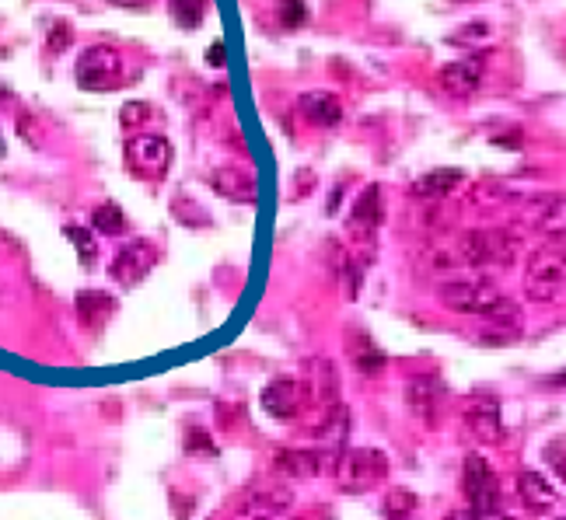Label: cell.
<instances>
[{"label":"cell","instance_id":"cell-22","mask_svg":"<svg viewBox=\"0 0 566 520\" xmlns=\"http://www.w3.org/2000/svg\"><path fill=\"white\" fill-rule=\"evenodd\" d=\"M420 514V500L409 489H392L385 496V520H416Z\"/></svg>","mask_w":566,"mask_h":520},{"label":"cell","instance_id":"cell-17","mask_svg":"<svg viewBox=\"0 0 566 520\" xmlns=\"http://www.w3.org/2000/svg\"><path fill=\"white\" fill-rule=\"evenodd\" d=\"M297 109H301V116L308 119V123L325 126V130L339 126V119H343V109H339L336 95H329V91H308V95H301Z\"/></svg>","mask_w":566,"mask_h":520},{"label":"cell","instance_id":"cell-12","mask_svg":"<svg viewBox=\"0 0 566 520\" xmlns=\"http://www.w3.org/2000/svg\"><path fill=\"white\" fill-rule=\"evenodd\" d=\"M465 426H469L472 437L483 440V444H500V440L507 437L497 398H472L469 409H465Z\"/></svg>","mask_w":566,"mask_h":520},{"label":"cell","instance_id":"cell-2","mask_svg":"<svg viewBox=\"0 0 566 520\" xmlns=\"http://www.w3.org/2000/svg\"><path fill=\"white\" fill-rule=\"evenodd\" d=\"M521 252V238L511 231H465L455 238L448 252V266L486 273V269H507Z\"/></svg>","mask_w":566,"mask_h":520},{"label":"cell","instance_id":"cell-3","mask_svg":"<svg viewBox=\"0 0 566 520\" xmlns=\"http://www.w3.org/2000/svg\"><path fill=\"white\" fill-rule=\"evenodd\" d=\"M566 290V245L546 241L525 262V294L535 304H553Z\"/></svg>","mask_w":566,"mask_h":520},{"label":"cell","instance_id":"cell-32","mask_svg":"<svg viewBox=\"0 0 566 520\" xmlns=\"http://www.w3.org/2000/svg\"><path fill=\"white\" fill-rule=\"evenodd\" d=\"M444 520H479V514H476V510H451Z\"/></svg>","mask_w":566,"mask_h":520},{"label":"cell","instance_id":"cell-33","mask_svg":"<svg viewBox=\"0 0 566 520\" xmlns=\"http://www.w3.org/2000/svg\"><path fill=\"white\" fill-rule=\"evenodd\" d=\"M479 520H514L511 514H500V510H493V514H479Z\"/></svg>","mask_w":566,"mask_h":520},{"label":"cell","instance_id":"cell-8","mask_svg":"<svg viewBox=\"0 0 566 520\" xmlns=\"http://www.w3.org/2000/svg\"><path fill=\"white\" fill-rule=\"evenodd\" d=\"M294 507V489L290 486H256L242 496L235 507L238 520H277Z\"/></svg>","mask_w":566,"mask_h":520},{"label":"cell","instance_id":"cell-30","mask_svg":"<svg viewBox=\"0 0 566 520\" xmlns=\"http://www.w3.org/2000/svg\"><path fill=\"white\" fill-rule=\"evenodd\" d=\"M109 4L126 7V11H147V7H151L154 0H109Z\"/></svg>","mask_w":566,"mask_h":520},{"label":"cell","instance_id":"cell-27","mask_svg":"<svg viewBox=\"0 0 566 520\" xmlns=\"http://www.w3.org/2000/svg\"><path fill=\"white\" fill-rule=\"evenodd\" d=\"M67 234L70 241H74V248H77V255H81V262L84 266H91V259H95V238H91V231H84V227H67Z\"/></svg>","mask_w":566,"mask_h":520},{"label":"cell","instance_id":"cell-4","mask_svg":"<svg viewBox=\"0 0 566 520\" xmlns=\"http://www.w3.org/2000/svg\"><path fill=\"white\" fill-rule=\"evenodd\" d=\"M74 77L84 91H112L123 84V56L112 46H91L77 56Z\"/></svg>","mask_w":566,"mask_h":520},{"label":"cell","instance_id":"cell-31","mask_svg":"<svg viewBox=\"0 0 566 520\" xmlns=\"http://www.w3.org/2000/svg\"><path fill=\"white\" fill-rule=\"evenodd\" d=\"M207 60L214 63V67H221V63H224V46H221V42H214V46H210Z\"/></svg>","mask_w":566,"mask_h":520},{"label":"cell","instance_id":"cell-37","mask_svg":"<svg viewBox=\"0 0 566 520\" xmlns=\"http://www.w3.org/2000/svg\"><path fill=\"white\" fill-rule=\"evenodd\" d=\"M455 4H472V0H455Z\"/></svg>","mask_w":566,"mask_h":520},{"label":"cell","instance_id":"cell-14","mask_svg":"<svg viewBox=\"0 0 566 520\" xmlns=\"http://www.w3.org/2000/svg\"><path fill=\"white\" fill-rule=\"evenodd\" d=\"M483 84V60H458V63H444L441 70V88L455 98H469L479 91Z\"/></svg>","mask_w":566,"mask_h":520},{"label":"cell","instance_id":"cell-26","mask_svg":"<svg viewBox=\"0 0 566 520\" xmlns=\"http://www.w3.org/2000/svg\"><path fill=\"white\" fill-rule=\"evenodd\" d=\"M277 18L283 28H301L304 21H308V4H304V0H280Z\"/></svg>","mask_w":566,"mask_h":520},{"label":"cell","instance_id":"cell-13","mask_svg":"<svg viewBox=\"0 0 566 520\" xmlns=\"http://www.w3.org/2000/svg\"><path fill=\"white\" fill-rule=\"evenodd\" d=\"M406 405L420 423L434 426L441 419V405H444V388L437 377H416L406 388Z\"/></svg>","mask_w":566,"mask_h":520},{"label":"cell","instance_id":"cell-9","mask_svg":"<svg viewBox=\"0 0 566 520\" xmlns=\"http://www.w3.org/2000/svg\"><path fill=\"white\" fill-rule=\"evenodd\" d=\"M465 496H469L476 514H493L500 507L497 475H493V468L479 454H469V461H465Z\"/></svg>","mask_w":566,"mask_h":520},{"label":"cell","instance_id":"cell-38","mask_svg":"<svg viewBox=\"0 0 566 520\" xmlns=\"http://www.w3.org/2000/svg\"><path fill=\"white\" fill-rule=\"evenodd\" d=\"M4 95H7V91H4V88H0V98H4Z\"/></svg>","mask_w":566,"mask_h":520},{"label":"cell","instance_id":"cell-5","mask_svg":"<svg viewBox=\"0 0 566 520\" xmlns=\"http://www.w3.org/2000/svg\"><path fill=\"white\" fill-rule=\"evenodd\" d=\"M521 224L546 241L566 245V192H539L521 210Z\"/></svg>","mask_w":566,"mask_h":520},{"label":"cell","instance_id":"cell-6","mask_svg":"<svg viewBox=\"0 0 566 520\" xmlns=\"http://www.w3.org/2000/svg\"><path fill=\"white\" fill-rule=\"evenodd\" d=\"M336 475L343 479L346 493H367L371 486L388 479V458L374 447H357V451L343 454Z\"/></svg>","mask_w":566,"mask_h":520},{"label":"cell","instance_id":"cell-16","mask_svg":"<svg viewBox=\"0 0 566 520\" xmlns=\"http://www.w3.org/2000/svg\"><path fill=\"white\" fill-rule=\"evenodd\" d=\"M210 185H214V192H221L224 199H231V203H256L259 199L256 178L249 172H238V168H217V172L210 175Z\"/></svg>","mask_w":566,"mask_h":520},{"label":"cell","instance_id":"cell-11","mask_svg":"<svg viewBox=\"0 0 566 520\" xmlns=\"http://www.w3.org/2000/svg\"><path fill=\"white\" fill-rule=\"evenodd\" d=\"M154 259H158V252H154L151 241H130V245H123L116 252V259H112L109 266V276L119 287H137L154 269Z\"/></svg>","mask_w":566,"mask_h":520},{"label":"cell","instance_id":"cell-36","mask_svg":"<svg viewBox=\"0 0 566 520\" xmlns=\"http://www.w3.org/2000/svg\"><path fill=\"white\" fill-rule=\"evenodd\" d=\"M0 158H4V137H0Z\"/></svg>","mask_w":566,"mask_h":520},{"label":"cell","instance_id":"cell-24","mask_svg":"<svg viewBox=\"0 0 566 520\" xmlns=\"http://www.w3.org/2000/svg\"><path fill=\"white\" fill-rule=\"evenodd\" d=\"M91 227H95L98 234H123L126 217L116 203H102V206H95V213H91Z\"/></svg>","mask_w":566,"mask_h":520},{"label":"cell","instance_id":"cell-23","mask_svg":"<svg viewBox=\"0 0 566 520\" xmlns=\"http://www.w3.org/2000/svg\"><path fill=\"white\" fill-rule=\"evenodd\" d=\"M207 4L210 0H168L175 25H182V28H200L203 18H207Z\"/></svg>","mask_w":566,"mask_h":520},{"label":"cell","instance_id":"cell-15","mask_svg":"<svg viewBox=\"0 0 566 520\" xmlns=\"http://www.w3.org/2000/svg\"><path fill=\"white\" fill-rule=\"evenodd\" d=\"M277 472H283L287 479H315V475H329V461L322 451H280L277 454Z\"/></svg>","mask_w":566,"mask_h":520},{"label":"cell","instance_id":"cell-19","mask_svg":"<svg viewBox=\"0 0 566 520\" xmlns=\"http://www.w3.org/2000/svg\"><path fill=\"white\" fill-rule=\"evenodd\" d=\"M518 493H521V500H525V507L535 510V514H546V510L556 507V489L549 486V479L539 472H521Z\"/></svg>","mask_w":566,"mask_h":520},{"label":"cell","instance_id":"cell-28","mask_svg":"<svg viewBox=\"0 0 566 520\" xmlns=\"http://www.w3.org/2000/svg\"><path fill=\"white\" fill-rule=\"evenodd\" d=\"M147 116H151V105H144V102H130V105H123V112H119L123 126H137V119H147Z\"/></svg>","mask_w":566,"mask_h":520},{"label":"cell","instance_id":"cell-29","mask_svg":"<svg viewBox=\"0 0 566 520\" xmlns=\"http://www.w3.org/2000/svg\"><path fill=\"white\" fill-rule=\"evenodd\" d=\"M70 42V28L67 25H53V35H49V53H60Z\"/></svg>","mask_w":566,"mask_h":520},{"label":"cell","instance_id":"cell-25","mask_svg":"<svg viewBox=\"0 0 566 520\" xmlns=\"http://www.w3.org/2000/svg\"><path fill=\"white\" fill-rule=\"evenodd\" d=\"M318 395H322V402L329 405V412L339 409V381H336V367H332V360H318Z\"/></svg>","mask_w":566,"mask_h":520},{"label":"cell","instance_id":"cell-7","mask_svg":"<svg viewBox=\"0 0 566 520\" xmlns=\"http://www.w3.org/2000/svg\"><path fill=\"white\" fill-rule=\"evenodd\" d=\"M126 168H130L137 178H165L168 165H172V144L158 133H140V137L126 140Z\"/></svg>","mask_w":566,"mask_h":520},{"label":"cell","instance_id":"cell-10","mask_svg":"<svg viewBox=\"0 0 566 520\" xmlns=\"http://www.w3.org/2000/svg\"><path fill=\"white\" fill-rule=\"evenodd\" d=\"M311 405V391L304 381H290V377H283V381H273L263 388V409L270 412L273 419H297L304 409Z\"/></svg>","mask_w":566,"mask_h":520},{"label":"cell","instance_id":"cell-1","mask_svg":"<svg viewBox=\"0 0 566 520\" xmlns=\"http://www.w3.org/2000/svg\"><path fill=\"white\" fill-rule=\"evenodd\" d=\"M437 301L455 315L483 318L490 325H504V329H518L521 308L507 294H500L490 280H451L437 290Z\"/></svg>","mask_w":566,"mask_h":520},{"label":"cell","instance_id":"cell-21","mask_svg":"<svg viewBox=\"0 0 566 520\" xmlns=\"http://www.w3.org/2000/svg\"><path fill=\"white\" fill-rule=\"evenodd\" d=\"M112 311H116V301H112V297H105V294H98V290H84V294L77 297V315L84 318V325H88V329L102 325Z\"/></svg>","mask_w":566,"mask_h":520},{"label":"cell","instance_id":"cell-34","mask_svg":"<svg viewBox=\"0 0 566 520\" xmlns=\"http://www.w3.org/2000/svg\"><path fill=\"white\" fill-rule=\"evenodd\" d=\"M553 384H566V370H560V374L553 377Z\"/></svg>","mask_w":566,"mask_h":520},{"label":"cell","instance_id":"cell-35","mask_svg":"<svg viewBox=\"0 0 566 520\" xmlns=\"http://www.w3.org/2000/svg\"><path fill=\"white\" fill-rule=\"evenodd\" d=\"M560 475H563V482H566V461H560Z\"/></svg>","mask_w":566,"mask_h":520},{"label":"cell","instance_id":"cell-18","mask_svg":"<svg viewBox=\"0 0 566 520\" xmlns=\"http://www.w3.org/2000/svg\"><path fill=\"white\" fill-rule=\"evenodd\" d=\"M462 178L465 175L458 172V168H434V172L416 178V182L409 185V192H413L416 199H444L462 185Z\"/></svg>","mask_w":566,"mask_h":520},{"label":"cell","instance_id":"cell-20","mask_svg":"<svg viewBox=\"0 0 566 520\" xmlns=\"http://www.w3.org/2000/svg\"><path fill=\"white\" fill-rule=\"evenodd\" d=\"M350 217H353V224L367 227V231H374V227L381 224V217H385V210H381V185H367V189L360 192Z\"/></svg>","mask_w":566,"mask_h":520}]
</instances>
